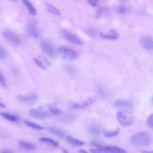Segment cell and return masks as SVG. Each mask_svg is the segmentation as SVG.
Segmentation results:
<instances>
[{
	"instance_id": "obj_1",
	"label": "cell",
	"mask_w": 153,
	"mask_h": 153,
	"mask_svg": "<svg viewBox=\"0 0 153 153\" xmlns=\"http://www.w3.org/2000/svg\"><path fill=\"white\" fill-rule=\"evenodd\" d=\"M131 141L135 145L147 146L151 143V140L149 134L145 131L138 132L132 136Z\"/></svg>"
},
{
	"instance_id": "obj_2",
	"label": "cell",
	"mask_w": 153,
	"mask_h": 153,
	"mask_svg": "<svg viewBox=\"0 0 153 153\" xmlns=\"http://www.w3.org/2000/svg\"><path fill=\"white\" fill-rule=\"evenodd\" d=\"M117 117L120 124L123 126H131L135 121L133 114L129 111H119L117 113Z\"/></svg>"
},
{
	"instance_id": "obj_3",
	"label": "cell",
	"mask_w": 153,
	"mask_h": 153,
	"mask_svg": "<svg viewBox=\"0 0 153 153\" xmlns=\"http://www.w3.org/2000/svg\"><path fill=\"white\" fill-rule=\"evenodd\" d=\"M57 52L64 59L73 60L77 57L76 53L72 49L66 47H61L57 49Z\"/></svg>"
},
{
	"instance_id": "obj_4",
	"label": "cell",
	"mask_w": 153,
	"mask_h": 153,
	"mask_svg": "<svg viewBox=\"0 0 153 153\" xmlns=\"http://www.w3.org/2000/svg\"><path fill=\"white\" fill-rule=\"evenodd\" d=\"M3 36L5 40L13 46H17L20 43V39L19 36L11 31H4Z\"/></svg>"
},
{
	"instance_id": "obj_5",
	"label": "cell",
	"mask_w": 153,
	"mask_h": 153,
	"mask_svg": "<svg viewBox=\"0 0 153 153\" xmlns=\"http://www.w3.org/2000/svg\"><path fill=\"white\" fill-rule=\"evenodd\" d=\"M96 100L97 98L95 96L88 97L81 102H73L70 105L72 108L74 109L84 108L94 103Z\"/></svg>"
},
{
	"instance_id": "obj_6",
	"label": "cell",
	"mask_w": 153,
	"mask_h": 153,
	"mask_svg": "<svg viewBox=\"0 0 153 153\" xmlns=\"http://www.w3.org/2000/svg\"><path fill=\"white\" fill-rule=\"evenodd\" d=\"M62 35L64 39L71 43L79 45L83 44L82 41L77 36L66 29L63 30Z\"/></svg>"
},
{
	"instance_id": "obj_7",
	"label": "cell",
	"mask_w": 153,
	"mask_h": 153,
	"mask_svg": "<svg viewBox=\"0 0 153 153\" xmlns=\"http://www.w3.org/2000/svg\"><path fill=\"white\" fill-rule=\"evenodd\" d=\"M30 116L34 118L42 119L45 118L49 116L46 111L39 108H32L29 111Z\"/></svg>"
},
{
	"instance_id": "obj_8",
	"label": "cell",
	"mask_w": 153,
	"mask_h": 153,
	"mask_svg": "<svg viewBox=\"0 0 153 153\" xmlns=\"http://www.w3.org/2000/svg\"><path fill=\"white\" fill-rule=\"evenodd\" d=\"M140 45L145 49L151 50L153 48V40L152 38L149 36H144L140 39Z\"/></svg>"
},
{
	"instance_id": "obj_9",
	"label": "cell",
	"mask_w": 153,
	"mask_h": 153,
	"mask_svg": "<svg viewBox=\"0 0 153 153\" xmlns=\"http://www.w3.org/2000/svg\"><path fill=\"white\" fill-rule=\"evenodd\" d=\"M98 148L100 149L102 152L125 153L126 150L118 146L114 145H107L105 146L100 145Z\"/></svg>"
},
{
	"instance_id": "obj_10",
	"label": "cell",
	"mask_w": 153,
	"mask_h": 153,
	"mask_svg": "<svg viewBox=\"0 0 153 153\" xmlns=\"http://www.w3.org/2000/svg\"><path fill=\"white\" fill-rule=\"evenodd\" d=\"M36 64L40 68L45 70L50 67L51 63L48 59L43 56H39L33 59Z\"/></svg>"
},
{
	"instance_id": "obj_11",
	"label": "cell",
	"mask_w": 153,
	"mask_h": 153,
	"mask_svg": "<svg viewBox=\"0 0 153 153\" xmlns=\"http://www.w3.org/2000/svg\"><path fill=\"white\" fill-rule=\"evenodd\" d=\"M100 35L102 38L105 39L115 40L119 37L117 33L114 30H111L108 33H100Z\"/></svg>"
},
{
	"instance_id": "obj_12",
	"label": "cell",
	"mask_w": 153,
	"mask_h": 153,
	"mask_svg": "<svg viewBox=\"0 0 153 153\" xmlns=\"http://www.w3.org/2000/svg\"><path fill=\"white\" fill-rule=\"evenodd\" d=\"M40 46L42 51L45 54L50 56H52L53 55V50L49 45L45 42H42Z\"/></svg>"
},
{
	"instance_id": "obj_13",
	"label": "cell",
	"mask_w": 153,
	"mask_h": 153,
	"mask_svg": "<svg viewBox=\"0 0 153 153\" xmlns=\"http://www.w3.org/2000/svg\"><path fill=\"white\" fill-rule=\"evenodd\" d=\"M66 140L69 144L74 146H80L84 144V143L83 141L74 138L70 135L67 136L66 138Z\"/></svg>"
},
{
	"instance_id": "obj_14",
	"label": "cell",
	"mask_w": 153,
	"mask_h": 153,
	"mask_svg": "<svg viewBox=\"0 0 153 153\" xmlns=\"http://www.w3.org/2000/svg\"><path fill=\"white\" fill-rule=\"evenodd\" d=\"M19 144L22 148L27 150H32L34 149L36 147L33 143L25 141H19Z\"/></svg>"
},
{
	"instance_id": "obj_15",
	"label": "cell",
	"mask_w": 153,
	"mask_h": 153,
	"mask_svg": "<svg viewBox=\"0 0 153 153\" xmlns=\"http://www.w3.org/2000/svg\"><path fill=\"white\" fill-rule=\"evenodd\" d=\"M37 97L35 94H31L27 95H19L18 99L20 101L24 102H28L34 101L37 99Z\"/></svg>"
},
{
	"instance_id": "obj_16",
	"label": "cell",
	"mask_w": 153,
	"mask_h": 153,
	"mask_svg": "<svg viewBox=\"0 0 153 153\" xmlns=\"http://www.w3.org/2000/svg\"><path fill=\"white\" fill-rule=\"evenodd\" d=\"M26 30L27 34L30 36L36 38L38 36V33L35 27L33 25H28L26 27Z\"/></svg>"
},
{
	"instance_id": "obj_17",
	"label": "cell",
	"mask_w": 153,
	"mask_h": 153,
	"mask_svg": "<svg viewBox=\"0 0 153 153\" xmlns=\"http://www.w3.org/2000/svg\"><path fill=\"white\" fill-rule=\"evenodd\" d=\"M24 4L28 9L29 13L32 15H35L36 11L33 5L28 0H22Z\"/></svg>"
},
{
	"instance_id": "obj_18",
	"label": "cell",
	"mask_w": 153,
	"mask_h": 153,
	"mask_svg": "<svg viewBox=\"0 0 153 153\" xmlns=\"http://www.w3.org/2000/svg\"><path fill=\"white\" fill-rule=\"evenodd\" d=\"M114 104L118 106H123L128 107H132V103L130 101L125 100H119L115 101Z\"/></svg>"
},
{
	"instance_id": "obj_19",
	"label": "cell",
	"mask_w": 153,
	"mask_h": 153,
	"mask_svg": "<svg viewBox=\"0 0 153 153\" xmlns=\"http://www.w3.org/2000/svg\"><path fill=\"white\" fill-rule=\"evenodd\" d=\"M0 114L5 119L11 121L15 122L18 120V118L16 116L7 112H0Z\"/></svg>"
},
{
	"instance_id": "obj_20",
	"label": "cell",
	"mask_w": 153,
	"mask_h": 153,
	"mask_svg": "<svg viewBox=\"0 0 153 153\" xmlns=\"http://www.w3.org/2000/svg\"><path fill=\"white\" fill-rule=\"evenodd\" d=\"M39 140L41 142L50 144L55 147L58 146L59 144L58 142L57 141L49 137H41L39 138Z\"/></svg>"
},
{
	"instance_id": "obj_21",
	"label": "cell",
	"mask_w": 153,
	"mask_h": 153,
	"mask_svg": "<svg viewBox=\"0 0 153 153\" xmlns=\"http://www.w3.org/2000/svg\"><path fill=\"white\" fill-rule=\"evenodd\" d=\"M48 130L51 133L60 137H63L65 134L64 131L58 128L49 127L48 128Z\"/></svg>"
},
{
	"instance_id": "obj_22",
	"label": "cell",
	"mask_w": 153,
	"mask_h": 153,
	"mask_svg": "<svg viewBox=\"0 0 153 153\" xmlns=\"http://www.w3.org/2000/svg\"><path fill=\"white\" fill-rule=\"evenodd\" d=\"M120 131V129L117 128L115 130L104 132V137L106 138L112 137L117 135Z\"/></svg>"
},
{
	"instance_id": "obj_23",
	"label": "cell",
	"mask_w": 153,
	"mask_h": 153,
	"mask_svg": "<svg viewBox=\"0 0 153 153\" xmlns=\"http://www.w3.org/2000/svg\"><path fill=\"white\" fill-rule=\"evenodd\" d=\"M24 122L27 126L32 128L38 130H42L44 129L43 127L28 120H24Z\"/></svg>"
},
{
	"instance_id": "obj_24",
	"label": "cell",
	"mask_w": 153,
	"mask_h": 153,
	"mask_svg": "<svg viewBox=\"0 0 153 153\" xmlns=\"http://www.w3.org/2000/svg\"><path fill=\"white\" fill-rule=\"evenodd\" d=\"M88 131L89 133L92 135L97 136L100 134L101 130L97 126H93L89 128Z\"/></svg>"
},
{
	"instance_id": "obj_25",
	"label": "cell",
	"mask_w": 153,
	"mask_h": 153,
	"mask_svg": "<svg viewBox=\"0 0 153 153\" xmlns=\"http://www.w3.org/2000/svg\"><path fill=\"white\" fill-rule=\"evenodd\" d=\"M48 10L51 13L56 15H59L60 14L59 11L52 5L48 3H46Z\"/></svg>"
},
{
	"instance_id": "obj_26",
	"label": "cell",
	"mask_w": 153,
	"mask_h": 153,
	"mask_svg": "<svg viewBox=\"0 0 153 153\" xmlns=\"http://www.w3.org/2000/svg\"><path fill=\"white\" fill-rule=\"evenodd\" d=\"M49 109L52 114L56 115H59L63 113V111L62 110L56 107H50Z\"/></svg>"
},
{
	"instance_id": "obj_27",
	"label": "cell",
	"mask_w": 153,
	"mask_h": 153,
	"mask_svg": "<svg viewBox=\"0 0 153 153\" xmlns=\"http://www.w3.org/2000/svg\"><path fill=\"white\" fill-rule=\"evenodd\" d=\"M146 123L149 127L153 128V114H150L146 120Z\"/></svg>"
},
{
	"instance_id": "obj_28",
	"label": "cell",
	"mask_w": 153,
	"mask_h": 153,
	"mask_svg": "<svg viewBox=\"0 0 153 153\" xmlns=\"http://www.w3.org/2000/svg\"><path fill=\"white\" fill-rule=\"evenodd\" d=\"M6 54V52L4 49L0 45V59L4 58Z\"/></svg>"
},
{
	"instance_id": "obj_29",
	"label": "cell",
	"mask_w": 153,
	"mask_h": 153,
	"mask_svg": "<svg viewBox=\"0 0 153 153\" xmlns=\"http://www.w3.org/2000/svg\"><path fill=\"white\" fill-rule=\"evenodd\" d=\"M0 84L3 87H5L6 85V82L4 77L0 72Z\"/></svg>"
},
{
	"instance_id": "obj_30",
	"label": "cell",
	"mask_w": 153,
	"mask_h": 153,
	"mask_svg": "<svg viewBox=\"0 0 153 153\" xmlns=\"http://www.w3.org/2000/svg\"><path fill=\"white\" fill-rule=\"evenodd\" d=\"M118 11L120 13L123 14L125 13L126 10L124 6H121L119 7L118 9Z\"/></svg>"
},
{
	"instance_id": "obj_31",
	"label": "cell",
	"mask_w": 153,
	"mask_h": 153,
	"mask_svg": "<svg viewBox=\"0 0 153 153\" xmlns=\"http://www.w3.org/2000/svg\"><path fill=\"white\" fill-rule=\"evenodd\" d=\"M79 152L81 153H87L88 152L85 150L84 149H80L79 150Z\"/></svg>"
},
{
	"instance_id": "obj_32",
	"label": "cell",
	"mask_w": 153,
	"mask_h": 153,
	"mask_svg": "<svg viewBox=\"0 0 153 153\" xmlns=\"http://www.w3.org/2000/svg\"><path fill=\"white\" fill-rule=\"evenodd\" d=\"M0 107L1 108H5V105L0 102Z\"/></svg>"
},
{
	"instance_id": "obj_33",
	"label": "cell",
	"mask_w": 153,
	"mask_h": 153,
	"mask_svg": "<svg viewBox=\"0 0 153 153\" xmlns=\"http://www.w3.org/2000/svg\"><path fill=\"white\" fill-rule=\"evenodd\" d=\"M62 151L63 152L65 153H68V152L67 150L64 148H63Z\"/></svg>"
},
{
	"instance_id": "obj_34",
	"label": "cell",
	"mask_w": 153,
	"mask_h": 153,
	"mask_svg": "<svg viewBox=\"0 0 153 153\" xmlns=\"http://www.w3.org/2000/svg\"><path fill=\"white\" fill-rule=\"evenodd\" d=\"M142 152L143 153L144 152V153H152V151L149 152V151H143Z\"/></svg>"
},
{
	"instance_id": "obj_35",
	"label": "cell",
	"mask_w": 153,
	"mask_h": 153,
	"mask_svg": "<svg viewBox=\"0 0 153 153\" xmlns=\"http://www.w3.org/2000/svg\"><path fill=\"white\" fill-rule=\"evenodd\" d=\"M98 0H93V1H92L94 2H95L97 1Z\"/></svg>"
},
{
	"instance_id": "obj_36",
	"label": "cell",
	"mask_w": 153,
	"mask_h": 153,
	"mask_svg": "<svg viewBox=\"0 0 153 153\" xmlns=\"http://www.w3.org/2000/svg\"><path fill=\"white\" fill-rule=\"evenodd\" d=\"M10 0L12 1H16V0Z\"/></svg>"
},
{
	"instance_id": "obj_37",
	"label": "cell",
	"mask_w": 153,
	"mask_h": 153,
	"mask_svg": "<svg viewBox=\"0 0 153 153\" xmlns=\"http://www.w3.org/2000/svg\"><path fill=\"white\" fill-rule=\"evenodd\" d=\"M89 2H90L92 0H88Z\"/></svg>"
}]
</instances>
